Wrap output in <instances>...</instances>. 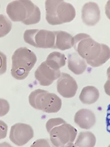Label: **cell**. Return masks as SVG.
I'll return each mask as SVG.
<instances>
[{"label": "cell", "mask_w": 110, "mask_h": 147, "mask_svg": "<svg viewBox=\"0 0 110 147\" xmlns=\"http://www.w3.org/2000/svg\"><path fill=\"white\" fill-rule=\"evenodd\" d=\"M0 147H13L7 142H4L1 143Z\"/></svg>", "instance_id": "cell-23"}, {"label": "cell", "mask_w": 110, "mask_h": 147, "mask_svg": "<svg viewBox=\"0 0 110 147\" xmlns=\"http://www.w3.org/2000/svg\"><path fill=\"white\" fill-rule=\"evenodd\" d=\"M46 19L50 25H60L73 21L76 11L71 4L60 0H47L45 2Z\"/></svg>", "instance_id": "cell-4"}, {"label": "cell", "mask_w": 110, "mask_h": 147, "mask_svg": "<svg viewBox=\"0 0 110 147\" xmlns=\"http://www.w3.org/2000/svg\"><path fill=\"white\" fill-rule=\"evenodd\" d=\"M107 75L108 79H110V66L107 70Z\"/></svg>", "instance_id": "cell-25"}, {"label": "cell", "mask_w": 110, "mask_h": 147, "mask_svg": "<svg viewBox=\"0 0 110 147\" xmlns=\"http://www.w3.org/2000/svg\"><path fill=\"white\" fill-rule=\"evenodd\" d=\"M105 92L110 96V79H108L104 86Z\"/></svg>", "instance_id": "cell-21"}, {"label": "cell", "mask_w": 110, "mask_h": 147, "mask_svg": "<svg viewBox=\"0 0 110 147\" xmlns=\"http://www.w3.org/2000/svg\"><path fill=\"white\" fill-rule=\"evenodd\" d=\"M62 147H76V146L75 144H74L73 143H69Z\"/></svg>", "instance_id": "cell-24"}, {"label": "cell", "mask_w": 110, "mask_h": 147, "mask_svg": "<svg viewBox=\"0 0 110 147\" xmlns=\"http://www.w3.org/2000/svg\"><path fill=\"white\" fill-rule=\"evenodd\" d=\"M60 70H55L50 67L46 61L41 63L35 72V76L41 86H48L60 77Z\"/></svg>", "instance_id": "cell-9"}, {"label": "cell", "mask_w": 110, "mask_h": 147, "mask_svg": "<svg viewBox=\"0 0 110 147\" xmlns=\"http://www.w3.org/2000/svg\"><path fill=\"white\" fill-rule=\"evenodd\" d=\"M78 89L76 80L67 73H61L57 82L58 92L63 97L71 98L75 96Z\"/></svg>", "instance_id": "cell-10"}, {"label": "cell", "mask_w": 110, "mask_h": 147, "mask_svg": "<svg viewBox=\"0 0 110 147\" xmlns=\"http://www.w3.org/2000/svg\"><path fill=\"white\" fill-rule=\"evenodd\" d=\"M30 147H56L49 139H38L33 143Z\"/></svg>", "instance_id": "cell-19"}, {"label": "cell", "mask_w": 110, "mask_h": 147, "mask_svg": "<svg viewBox=\"0 0 110 147\" xmlns=\"http://www.w3.org/2000/svg\"><path fill=\"white\" fill-rule=\"evenodd\" d=\"M66 59L65 55L62 53L53 52L48 55L45 61L51 68L59 70L61 67L65 65Z\"/></svg>", "instance_id": "cell-16"}, {"label": "cell", "mask_w": 110, "mask_h": 147, "mask_svg": "<svg viewBox=\"0 0 110 147\" xmlns=\"http://www.w3.org/2000/svg\"><path fill=\"white\" fill-rule=\"evenodd\" d=\"M100 11L96 3L89 2L85 4L82 9L83 22L88 26H94L100 21Z\"/></svg>", "instance_id": "cell-11"}, {"label": "cell", "mask_w": 110, "mask_h": 147, "mask_svg": "<svg viewBox=\"0 0 110 147\" xmlns=\"http://www.w3.org/2000/svg\"><path fill=\"white\" fill-rule=\"evenodd\" d=\"M29 101L33 108L46 113H58L62 107L61 99L56 94L40 89L31 93Z\"/></svg>", "instance_id": "cell-6"}, {"label": "cell", "mask_w": 110, "mask_h": 147, "mask_svg": "<svg viewBox=\"0 0 110 147\" xmlns=\"http://www.w3.org/2000/svg\"><path fill=\"white\" fill-rule=\"evenodd\" d=\"M6 12L14 22L21 21L26 25L37 24L41 18L40 9L30 0H18L9 3Z\"/></svg>", "instance_id": "cell-2"}, {"label": "cell", "mask_w": 110, "mask_h": 147, "mask_svg": "<svg viewBox=\"0 0 110 147\" xmlns=\"http://www.w3.org/2000/svg\"><path fill=\"white\" fill-rule=\"evenodd\" d=\"M55 45L53 49H58L61 50H68L74 45V38L70 34L63 31H54Z\"/></svg>", "instance_id": "cell-13"}, {"label": "cell", "mask_w": 110, "mask_h": 147, "mask_svg": "<svg viewBox=\"0 0 110 147\" xmlns=\"http://www.w3.org/2000/svg\"><path fill=\"white\" fill-rule=\"evenodd\" d=\"M73 38L74 49L88 64L98 67L109 59L110 48L107 45L96 42L87 34H78Z\"/></svg>", "instance_id": "cell-1"}, {"label": "cell", "mask_w": 110, "mask_h": 147, "mask_svg": "<svg viewBox=\"0 0 110 147\" xmlns=\"http://www.w3.org/2000/svg\"><path fill=\"white\" fill-rule=\"evenodd\" d=\"M96 120L94 113L91 110L87 109L78 110L74 117L75 123L84 129L91 128L95 124Z\"/></svg>", "instance_id": "cell-12"}, {"label": "cell", "mask_w": 110, "mask_h": 147, "mask_svg": "<svg viewBox=\"0 0 110 147\" xmlns=\"http://www.w3.org/2000/svg\"><path fill=\"white\" fill-rule=\"evenodd\" d=\"M99 96L100 93L97 88L93 86H88L82 90L79 99L84 104L90 105L96 102Z\"/></svg>", "instance_id": "cell-15"}, {"label": "cell", "mask_w": 110, "mask_h": 147, "mask_svg": "<svg viewBox=\"0 0 110 147\" xmlns=\"http://www.w3.org/2000/svg\"><path fill=\"white\" fill-rule=\"evenodd\" d=\"M12 27L11 22L4 15H1V37L4 36L10 31Z\"/></svg>", "instance_id": "cell-18"}, {"label": "cell", "mask_w": 110, "mask_h": 147, "mask_svg": "<svg viewBox=\"0 0 110 147\" xmlns=\"http://www.w3.org/2000/svg\"><path fill=\"white\" fill-rule=\"evenodd\" d=\"M46 127L50 133V141L56 147L73 143L77 136V129L60 118L50 119L46 123Z\"/></svg>", "instance_id": "cell-3"}, {"label": "cell", "mask_w": 110, "mask_h": 147, "mask_svg": "<svg viewBox=\"0 0 110 147\" xmlns=\"http://www.w3.org/2000/svg\"><path fill=\"white\" fill-rule=\"evenodd\" d=\"M34 136L31 126L27 124H15L11 128L9 139L13 144L21 146L27 144Z\"/></svg>", "instance_id": "cell-8"}, {"label": "cell", "mask_w": 110, "mask_h": 147, "mask_svg": "<svg viewBox=\"0 0 110 147\" xmlns=\"http://www.w3.org/2000/svg\"><path fill=\"white\" fill-rule=\"evenodd\" d=\"M68 68L76 75L82 74L87 67L85 61L77 53H72L68 56Z\"/></svg>", "instance_id": "cell-14"}, {"label": "cell", "mask_w": 110, "mask_h": 147, "mask_svg": "<svg viewBox=\"0 0 110 147\" xmlns=\"http://www.w3.org/2000/svg\"><path fill=\"white\" fill-rule=\"evenodd\" d=\"M107 131L110 133V104L108 106L107 110V115L106 118Z\"/></svg>", "instance_id": "cell-20"}, {"label": "cell", "mask_w": 110, "mask_h": 147, "mask_svg": "<svg viewBox=\"0 0 110 147\" xmlns=\"http://www.w3.org/2000/svg\"><path fill=\"white\" fill-rule=\"evenodd\" d=\"M23 38L28 44L42 48H54L55 43L54 31L45 30L30 29L24 32Z\"/></svg>", "instance_id": "cell-7"}, {"label": "cell", "mask_w": 110, "mask_h": 147, "mask_svg": "<svg viewBox=\"0 0 110 147\" xmlns=\"http://www.w3.org/2000/svg\"><path fill=\"white\" fill-rule=\"evenodd\" d=\"M105 13L107 17L110 20V1H108L105 7Z\"/></svg>", "instance_id": "cell-22"}, {"label": "cell", "mask_w": 110, "mask_h": 147, "mask_svg": "<svg viewBox=\"0 0 110 147\" xmlns=\"http://www.w3.org/2000/svg\"><path fill=\"white\" fill-rule=\"evenodd\" d=\"M108 147H110V144L109 145V146H108Z\"/></svg>", "instance_id": "cell-26"}, {"label": "cell", "mask_w": 110, "mask_h": 147, "mask_svg": "<svg viewBox=\"0 0 110 147\" xmlns=\"http://www.w3.org/2000/svg\"><path fill=\"white\" fill-rule=\"evenodd\" d=\"M11 73L13 78L22 80L28 76L37 61L36 55L26 47H21L15 50L11 57Z\"/></svg>", "instance_id": "cell-5"}, {"label": "cell", "mask_w": 110, "mask_h": 147, "mask_svg": "<svg viewBox=\"0 0 110 147\" xmlns=\"http://www.w3.org/2000/svg\"><path fill=\"white\" fill-rule=\"evenodd\" d=\"M96 142V137L93 133L89 131H82L79 133L75 145L77 147H94Z\"/></svg>", "instance_id": "cell-17"}]
</instances>
